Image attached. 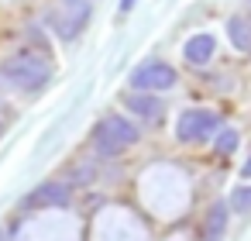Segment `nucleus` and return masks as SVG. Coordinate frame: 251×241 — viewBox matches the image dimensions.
Wrapping results in <instances>:
<instances>
[{
  "instance_id": "f257e3e1",
  "label": "nucleus",
  "mask_w": 251,
  "mask_h": 241,
  "mask_svg": "<svg viewBox=\"0 0 251 241\" xmlns=\"http://www.w3.org/2000/svg\"><path fill=\"white\" fill-rule=\"evenodd\" d=\"M52 80V69L38 55H14L0 66V83H7L14 90H42Z\"/></svg>"
},
{
  "instance_id": "f03ea898",
  "label": "nucleus",
  "mask_w": 251,
  "mask_h": 241,
  "mask_svg": "<svg viewBox=\"0 0 251 241\" xmlns=\"http://www.w3.org/2000/svg\"><path fill=\"white\" fill-rule=\"evenodd\" d=\"M134 141H138V128L127 117H121V114H110V117H103L93 128V145H97L100 155H117L127 145H134Z\"/></svg>"
},
{
  "instance_id": "7ed1b4c3",
  "label": "nucleus",
  "mask_w": 251,
  "mask_h": 241,
  "mask_svg": "<svg viewBox=\"0 0 251 241\" xmlns=\"http://www.w3.org/2000/svg\"><path fill=\"white\" fill-rule=\"evenodd\" d=\"M176 80H179L176 69L169 62H162V59H148L131 73V86L141 90V93H162V90L176 86Z\"/></svg>"
},
{
  "instance_id": "20e7f679",
  "label": "nucleus",
  "mask_w": 251,
  "mask_h": 241,
  "mask_svg": "<svg viewBox=\"0 0 251 241\" xmlns=\"http://www.w3.org/2000/svg\"><path fill=\"white\" fill-rule=\"evenodd\" d=\"M217 128H220V117L213 110H186V114H179L176 138L186 141V145H193V141H206Z\"/></svg>"
},
{
  "instance_id": "39448f33",
  "label": "nucleus",
  "mask_w": 251,
  "mask_h": 241,
  "mask_svg": "<svg viewBox=\"0 0 251 241\" xmlns=\"http://www.w3.org/2000/svg\"><path fill=\"white\" fill-rule=\"evenodd\" d=\"M49 21H52V28H55L62 38H76V35L86 28V21H90V4H73L69 11H55Z\"/></svg>"
},
{
  "instance_id": "423d86ee",
  "label": "nucleus",
  "mask_w": 251,
  "mask_h": 241,
  "mask_svg": "<svg viewBox=\"0 0 251 241\" xmlns=\"http://www.w3.org/2000/svg\"><path fill=\"white\" fill-rule=\"evenodd\" d=\"M66 203H69V186L66 183H42L25 200L28 210H38V207H66Z\"/></svg>"
},
{
  "instance_id": "0eeeda50",
  "label": "nucleus",
  "mask_w": 251,
  "mask_h": 241,
  "mask_svg": "<svg viewBox=\"0 0 251 241\" xmlns=\"http://www.w3.org/2000/svg\"><path fill=\"white\" fill-rule=\"evenodd\" d=\"M124 107H127L131 114H138V117H148V121L162 117V110H165L155 93H141V90H131V93L124 97Z\"/></svg>"
},
{
  "instance_id": "6e6552de",
  "label": "nucleus",
  "mask_w": 251,
  "mask_h": 241,
  "mask_svg": "<svg viewBox=\"0 0 251 241\" xmlns=\"http://www.w3.org/2000/svg\"><path fill=\"white\" fill-rule=\"evenodd\" d=\"M213 52H217V38L213 35H193L186 42V49H182V55H186L189 66H206L213 59Z\"/></svg>"
},
{
  "instance_id": "1a4fd4ad",
  "label": "nucleus",
  "mask_w": 251,
  "mask_h": 241,
  "mask_svg": "<svg viewBox=\"0 0 251 241\" xmlns=\"http://www.w3.org/2000/svg\"><path fill=\"white\" fill-rule=\"evenodd\" d=\"M227 38L237 52H251V25L244 18H230L227 21Z\"/></svg>"
},
{
  "instance_id": "9d476101",
  "label": "nucleus",
  "mask_w": 251,
  "mask_h": 241,
  "mask_svg": "<svg viewBox=\"0 0 251 241\" xmlns=\"http://www.w3.org/2000/svg\"><path fill=\"white\" fill-rule=\"evenodd\" d=\"M224 227H227V203H213V207L206 210V227H203V234H206L210 241H217V238L224 234Z\"/></svg>"
},
{
  "instance_id": "9b49d317",
  "label": "nucleus",
  "mask_w": 251,
  "mask_h": 241,
  "mask_svg": "<svg viewBox=\"0 0 251 241\" xmlns=\"http://www.w3.org/2000/svg\"><path fill=\"white\" fill-rule=\"evenodd\" d=\"M237 141H241V134L234 131V128H224V131H217V141H213V148L227 159V155H234L237 152Z\"/></svg>"
},
{
  "instance_id": "f8f14e48",
  "label": "nucleus",
  "mask_w": 251,
  "mask_h": 241,
  "mask_svg": "<svg viewBox=\"0 0 251 241\" xmlns=\"http://www.w3.org/2000/svg\"><path fill=\"white\" fill-rule=\"evenodd\" d=\"M234 210H251V186H241L234 189V200H230Z\"/></svg>"
},
{
  "instance_id": "ddd939ff",
  "label": "nucleus",
  "mask_w": 251,
  "mask_h": 241,
  "mask_svg": "<svg viewBox=\"0 0 251 241\" xmlns=\"http://www.w3.org/2000/svg\"><path fill=\"white\" fill-rule=\"evenodd\" d=\"M134 7V0H121V11H131Z\"/></svg>"
},
{
  "instance_id": "4468645a",
  "label": "nucleus",
  "mask_w": 251,
  "mask_h": 241,
  "mask_svg": "<svg viewBox=\"0 0 251 241\" xmlns=\"http://www.w3.org/2000/svg\"><path fill=\"white\" fill-rule=\"evenodd\" d=\"M241 172H244V176H248V179H251V159H248V162H244V169H241Z\"/></svg>"
},
{
  "instance_id": "2eb2a0df",
  "label": "nucleus",
  "mask_w": 251,
  "mask_h": 241,
  "mask_svg": "<svg viewBox=\"0 0 251 241\" xmlns=\"http://www.w3.org/2000/svg\"><path fill=\"white\" fill-rule=\"evenodd\" d=\"M69 4H86V0H69Z\"/></svg>"
},
{
  "instance_id": "dca6fc26",
  "label": "nucleus",
  "mask_w": 251,
  "mask_h": 241,
  "mask_svg": "<svg viewBox=\"0 0 251 241\" xmlns=\"http://www.w3.org/2000/svg\"><path fill=\"white\" fill-rule=\"evenodd\" d=\"M248 4H251V0H248Z\"/></svg>"
},
{
  "instance_id": "f3484780",
  "label": "nucleus",
  "mask_w": 251,
  "mask_h": 241,
  "mask_svg": "<svg viewBox=\"0 0 251 241\" xmlns=\"http://www.w3.org/2000/svg\"><path fill=\"white\" fill-rule=\"evenodd\" d=\"M248 25H251V21H248Z\"/></svg>"
}]
</instances>
